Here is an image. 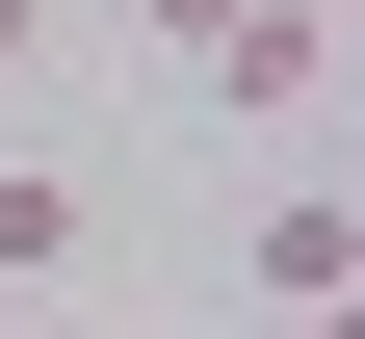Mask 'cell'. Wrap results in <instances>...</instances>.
Listing matches in <instances>:
<instances>
[{
    "instance_id": "1",
    "label": "cell",
    "mask_w": 365,
    "mask_h": 339,
    "mask_svg": "<svg viewBox=\"0 0 365 339\" xmlns=\"http://www.w3.org/2000/svg\"><path fill=\"white\" fill-rule=\"evenodd\" d=\"M235 287H261V313H339V287H365V209H339V183L235 209Z\"/></svg>"
},
{
    "instance_id": "2",
    "label": "cell",
    "mask_w": 365,
    "mask_h": 339,
    "mask_svg": "<svg viewBox=\"0 0 365 339\" xmlns=\"http://www.w3.org/2000/svg\"><path fill=\"white\" fill-rule=\"evenodd\" d=\"M78 235H105V183H53V157H0V287H53Z\"/></svg>"
},
{
    "instance_id": "3",
    "label": "cell",
    "mask_w": 365,
    "mask_h": 339,
    "mask_svg": "<svg viewBox=\"0 0 365 339\" xmlns=\"http://www.w3.org/2000/svg\"><path fill=\"white\" fill-rule=\"evenodd\" d=\"M339 209H365V53H339Z\"/></svg>"
},
{
    "instance_id": "4",
    "label": "cell",
    "mask_w": 365,
    "mask_h": 339,
    "mask_svg": "<svg viewBox=\"0 0 365 339\" xmlns=\"http://www.w3.org/2000/svg\"><path fill=\"white\" fill-rule=\"evenodd\" d=\"M26 26H53V0H0V79H26Z\"/></svg>"
},
{
    "instance_id": "5",
    "label": "cell",
    "mask_w": 365,
    "mask_h": 339,
    "mask_svg": "<svg viewBox=\"0 0 365 339\" xmlns=\"http://www.w3.org/2000/svg\"><path fill=\"white\" fill-rule=\"evenodd\" d=\"M313 53H365V0H313Z\"/></svg>"
},
{
    "instance_id": "6",
    "label": "cell",
    "mask_w": 365,
    "mask_h": 339,
    "mask_svg": "<svg viewBox=\"0 0 365 339\" xmlns=\"http://www.w3.org/2000/svg\"><path fill=\"white\" fill-rule=\"evenodd\" d=\"M287 339H365V287H339V313H287Z\"/></svg>"
}]
</instances>
